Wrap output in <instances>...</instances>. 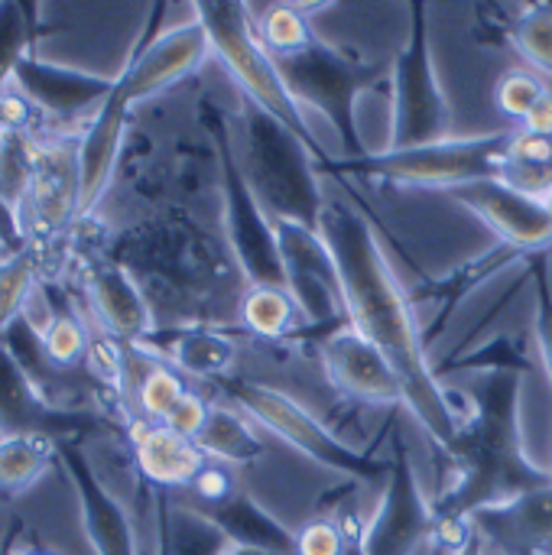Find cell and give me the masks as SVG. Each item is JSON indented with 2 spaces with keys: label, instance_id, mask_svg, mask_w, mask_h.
I'll return each instance as SVG.
<instances>
[{
  "label": "cell",
  "instance_id": "obj_39",
  "mask_svg": "<svg viewBox=\"0 0 552 555\" xmlns=\"http://www.w3.org/2000/svg\"><path fill=\"white\" fill-rule=\"evenodd\" d=\"M534 263V293H537V306H534V338H537V351L540 361L547 367V377L552 380V283L550 267L543 254L530 257Z\"/></svg>",
  "mask_w": 552,
  "mask_h": 555
},
{
  "label": "cell",
  "instance_id": "obj_49",
  "mask_svg": "<svg viewBox=\"0 0 552 555\" xmlns=\"http://www.w3.org/2000/svg\"><path fill=\"white\" fill-rule=\"evenodd\" d=\"M547 202H550V208H552V192H550V198H547Z\"/></svg>",
  "mask_w": 552,
  "mask_h": 555
},
{
  "label": "cell",
  "instance_id": "obj_9",
  "mask_svg": "<svg viewBox=\"0 0 552 555\" xmlns=\"http://www.w3.org/2000/svg\"><path fill=\"white\" fill-rule=\"evenodd\" d=\"M390 94H394L390 150H416L449 140L452 114L433 62L426 3L410 7V36L403 52L397 55L390 75Z\"/></svg>",
  "mask_w": 552,
  "mask_h": 555
},
{
  "label": "cell",
  "instance_id": "obj_13",
  "mask_svg": "<svg viewBox=\"0 0 552 555\" xmlns=\"http://www.w3.org/2000/svg\"><path fill=\"white\" fill-rule=\"evenodd\" d=\"M459 205L472 208L508 247L540 254L552 241V208L547 198H537L504 179H485L449 192Z\"/></svg>",
  "mask_w": 552,
  "mask_h": 555
},
{
  "label": "cell",
  "instance_id": "obj_17",
  "mask_svg": "<svg viewBox=\"0 0 552 555\" xmlns=\"http://www.w3.org/2000/svg\"><path fill=\"white\" fill-rule=\"evenodd\" d=\"M55 462L65 468V475L72 478V485L78 491L81 520H85V530H88V540H91L94 553L137 555V550H133V533H130V520H127L124 507L101 485V478L88 465L85 452L72 439H62V442H55Z\"/></svg>",
  "mask_w": 552,
  "mask_h": 555
},
{
  "label": "cell",
  "instance_id": "obj_42",
  "mask_svg": "<svg viewBox=\"0 0 552 555\" xmlns=\"http://www.w3.org/2000/svg\"><path fill=\"white\" fill-rule=\"evenodd\" d=\"M33 114H36L33 101L16 85H7L0 91V120L10 133H23V127L33 120Z\"/></svg>",
  "mask_w": 552,
  "mask_h": 555
},
{
  "label": "cell",
  "instance_id": "obj_15",
  "mask_svg": "<svg viewBox=\"0 0 552 555\" xmlns=\"http://www.w3.org/2000/svg\"><path fill=\"white\" fill-rule=\"evenodd\" d=\"M36 111H46L59 120H75L85 111H101V104L114 94L117 78H104V75H91V72H78V68H65L55 62H46L39 55H26L16 72L13 81Z\"/></svg>",
  "mask_w": 552,
  "mask_h": 555
},
{
  "label": "cell",
  "instance_id": "obj_30",
  "mask_svg": "<svg viewBox=\"0 0 552 555\" xmlns=\"http://www.w3.org/2000/svg\"><path fill=\"white\" fill-rule=\"evenodd\" d=\"M55 459L49 436H0V494H20Z\"/></svg>",
  "mask_w": 552,
  "mask_h": 555
},
{
  "label": "cell",
  "instance_id": "obj_44",
  "mask_svg": "<svg viewBox=\"0 0 552 555\" xmlns=\"http://www.w3.org/2000/svg\"><path fill=\"white\" fill-rule=\"evenodd\" d=\"M521 130H527V133H540V137H552V88L543 94V101L527 114V120H524V127Z\"/></svg>",
  "mask_w": 552,
  "mask_h": 555
},
{
  "label": "cell",
  "instance_id": "obj_37",
  "mask_svg": "<svg viewBox=\"0 0 552 555\" xmlns=\"http://www.w3.org/2000/svg\"><path fill=\"white\" fill-rule=\"evenodd\" d=\"M33 7L23 3H0V91L13 81L16 65L29 55V29L26 20Z\"/></svg>",
  "mask_w": 552,
  "mask_h": 555
},
{
  "label": "cell",
  "instance_id": "obj_46",
  "mask_svg": "<svg viewBox=\"0 0 552 555\" xmlns=\"http://www.w3.org/2000/svg\"><path fill=\"white\" fill-rule=\"evenodd\" d=\"M224 555H273V553H264V550H251V546H234V543H231V546L224 550Z\"/></svg>",
  "mask_w": 552,
  "mask_h": 555
},
{
  "label": "cell",
  "instance_id": "obj_47",
  "mask_svg": "<svg viewBox=\"0 0 552 555\" xmlns=\"http://www.w3.org/2000/svg\"><path fill=\"white\" fill-rule=\"evenodd\" d=\"M7 133H10V130H7V127H3V120H0V143L7 140Z\"/></svg>",
  "mask_w": 552,
  "mask_h": 555
},
{
  "label": "cell",
  "instance_id": "obj_28",
  "mask_svg": "<svg viewBox=\"0 0 552 555\" xmlns=\"http://www.w3.org/2000/svg\"><path fill=\"white\" fill-rule=\"evenodd\" d=\"M231 540L195 507L176 504L163 520V555H224Z\"/></svg>",
  "mask_w": 552,
  "mask_h": 555
},
{
  "label": "cell",
  "instance_id": "obj_3",
  "mask_svg": "<svg viewBox=\"0 0 552 555\" xmlns=\"http://www.w3.org/2000/svg\"><path fill=\"white\" fill-rule=\"evenodd\" d=\"M511 143H514V130L482 133V137H449L416 150H384V153H368L361 159H322L319 172L452 192L472 182L501 179Z\"/></svg>",
  "mask_w": 552,
  "mask_h": 555
},
{
  "label": "cell",
  "instance_id": "obj_40",
  "mask_svg": "<svg viewBox=\"0 0 552 555\" xmlns=\"http://www.w3.org/2000/svg\"><path fill=\"white\" fill-rule=\"evenodd\" d=\"M238 491H241V488H238L234 472H231L228 465H221V462H208V465L202 468V475H198V478L192 481V488H189V494L195 498V504H189V507L208 511V507H218V504L231 501Z\"/></svg>",
  "mask_w": 552,
  "mask_h": 555
},
{
  "label": "cell",
  "instance_id": "obj_36",
  "mask_svg": "<svg viewBox=\"0 0 552 555\" xmlns=\"http://www.w3.org/2000/svg\"><path fill=\"white\" fill-rule=\"evenodd\" d=\"M361 514L355 507H342L329 517H312L296 530V555H345L351 524Z\"/></svg>",
  "mask_w": 552,
  "mask_h": 555
},
{
  "label": "cell",
  "instance_id": "obj_26",
  "mask_svg": "<svg viewBox=\"0 0 552 555\" xmlns=\"http://www.w3.org/2000/svg\"><path fill=\"white\" fill-rule=\"evenodd\" d=\"M241 325L264 341H290L306 332V319L286 286H247L241 296Z\"/></svg>",
  "mask_w": 552,
  "mask_h": 555
},
{
  "label": "cell",
  "instance_id": "obj_5",
  "mask_svg": "<svg viewBox=\"0 0 552 555\" xmlns=\"http://www.w3.org/2000/svg\"><path fill=\"white\" fill-rule=\"evenodd\" d=\"M244 172L273 221L322 224L325 198L312 153L270 114L244 101Z\"/></svg>",
  "mask_w": 552,
  "mask_h": 555
},
{
  "label": "cell",
  "instance_id": "obj_23",
  "mask_svg": "<svg viewBox=\"0 0 552 555\" xmlns=\"http://www.w3.org/2000/svg\"><path fill=\"white\" fill-rule=\"evenodd\" d=\"M133 462L140 478L159 491H189L208 465L195 439H185L163 423L133 426Z\"/></svg>",
  "mask_w": 552,
  "mask_h": 555
},
{
  "label": "cell",
  "instance_id": "obj_25",
  "mask_svg": "<svg viewBox=\"0 0 552 555\" xmlns=\"http://www.w3.org/2000/svg\"><path fill=\"white\" fill-rule=\"evenodd\" d=\"M524 257V250H514V247H501V250H488V254H482L478 260H472V263H465V267H459L455 273H449L446 280H439V283H433V286H426V289H420L416 293V299H429V302H436V319H433V325L423 332V338H426V348H433V341H436V335H439V328L449 322V315L455 312V306L475 289V286H482L485 280H491V276H498L504 267H511L514 260H521Z\"/></svg>",
  "mask_w": 552,
  "mask_h": 555
},
{
  "label": "cell",
  "instance_id": "obj_16",
  "mask_svg": "<svg viewBox=\"0 0 552 555\" xmlns=\"http://www.w3.org/2000/svg\"><path fill=\"white\" fill-rule=\"evenodd\" d=\"M319 354L338 390L364 403H381V406L403 403V390L394 367L358 328L342 325L329 332L325 338H319Z\"/></svg>",
  "mask_w": 552,
  "mask_h": 555
},
{
  "label": "cell",
  "instance_id": "obj_7",
  "mask_svg": "<svg viewBox=\"0 0 552 555\" xmlns=\"http://www.w3.org/2000/svg\"><path fill=\"white\" fill-rule=\"evenodd\" d=\"M221 390L234 400V406L267 433L280 436L286 446L312 459L316 465H325L332 472H342L355 481H377L387 478V462H377L351 446H345L335 433L325 429L322 420H316L303 403L286 397L277 387L264 384H247V380H224Z\"/></svg>",
  "mask_w": 552,
  "mask_h": 555
},
{
  "label": "cell",
  "instance_id": "obj_2",
  "mask_svg": "<svg viewBox=\"0 0 552 555\" xmlns=\"http://www.w3.org/2000/svg\"><path fill=\"white\" fill-rule=\"evenodd\" d=\"M521 387L524 374L485 371L472 374V384L455 390L465 406L459 410V436L446 452L455 481L433 504L439 530L472 527L475 514L552 485V472L534 465L524 452Z\"/></svg>",
  "mask_w": 552,
  "mask_h": 555
},
{
  "label": "cell",
  "instance_id": "obj_41",
  "mask_svg": "<svg viewBox=\"0 0 552 555\" xmlns=\"http://www.w3.org/2000/svg\"><path fill=\"white\" fill-rule=\"evenodd\" d=\"M208 413H211V406H208L198 393L189 390V393L176 403V410L166 416L163 426H169L172 433H179V436H185V439H198V433H202L205 423H208Z\"/></svg>",
  "mask_w": 552,
  "mask_h": 555
},
{
  "label": "cell",
  "instance_id": "obj_50",
  "mask_svg": "<svg viewBox=\"0 0 552 555\" xmlns=\"http://www.w3.org/2000/svg\"><path fill=\"white\" fill-rule=\"evenodd\" d=\"M550 88H552V81H550Z\"/></svg>",
  "mask_w": 552,
  "mask_h": 555
},
{
  "label": "cell",
  "instance_id": "obj_33",
  "mask_svg": "<svg viewBox=\"0 0 552 555\" xmlns=\"http://www.w3.org/2000/svg\"><path fill=\"white\" fill-rule=\"evenodd\" d=\"M36 273L39 260L33 247H23L16 254H0V335L23 319L26 302L36 293Z\"/></svg>",
  "mask_w": 552,
  "mask_h": 555
},
{
  "label": "cell",
  "instance_id": "obj_21",
  "mask_svg": "<svg viewBox=\"0 0 552 555\" xmlns=\"http://www.w3.org/2000/svg\"><path fill=\"white\" fill-rule=\"evenodd\" d=\"M140 348H146L153 358H166L169 367H176L179 374H192L198 380H215L224 384L234 377V364H238V345L218 332V328H205V325H185V328H153Z\"/></svg>",
  "mask_w": 552,
  "mask_h": 555
},
{
  "label": "cell",
  "instance_id": "obj_35",
  "mask_svg": "<svg viewBox=\"0 0 552 555\" xmlns=\"http://www.w3.org/2000/svg\"><path fill=\"white\" fill-rule=\"evenodd\" d=\"M39 341H42V354L59 371H75L91 354V335L72 312H55L46 332L39 335Z\"/></svg>",
  "mask_w": 552,
  "mask_h": 555
},
{
  "label": "cell",
  "instance_id": "obj_14",
  "mask_svg": "<svg viewBox=\"0 0 552 555\" xmlns=\"http://www.w3.org/2000/svg\"><path fill=\"white\" fill-rule=\"evenodd\" d=\"M98 429V420L78 410H55L26 377L20 361L0 341V436H49L55 442Z\"/></svg>",
  "mask_w": 552,
  "mask_h": 555
},
{
  "label": "cell",
  "instance_id": "obj_12",
  "mask_svg": "<svg viewBox=\"0 0 552 555\" xmlns=\"http://www.w3.org/2000/svg\"><path fill=\"white\" fill-rule=\"evenodd\" d=\"M208 52H211V42L198 20L179 23L163 33L150 29L143 36L140 49L133 52V59L127 62V68L120 72L117 85L127 94V101L137 104L143 98L166 91L169 85L182 81L185 75H192L205 62Z\"/></svg>",
  "mask_w": 552,
  "mask_h": 555
},
{
  "label": "cell",
  "instance_id": "obj_45",
  "mask_svg": "<svg viewBox=\"0 0 552 555\" xmlns=\"http://www.w3.org/2000/svg\"><path fill=\"white\" fill-rule=\"evenodd\" d=\"M452 555H485V543H482V540H478V533H475V537H472L459 553H452Z\"/></svg>",
  "mask_w": 552,
  "mask_h": 555
},
{
  "label": "cell",
  "instance_id": "obj_10",
  "mask_svg": "<svg viewBox=\"0 0 552 555\" xmlns=\"http://www.w3.org/2000/svg\"><path fill=\"white\" fill-rule=\"evenodd\" d=\"M364 555H433L439 550V524L423 498L403 439L394 433L387 478L374 514L364 520Z\"/></svg>",
  "mask_w": 552,
  "mask_h": 555
},
{
  "label": "cell",
  "instance_id": "obj_24",
  "mask_svg": "<svg viewBox=\"0 0 552 555\" xmlns=\"http://www.w3.org/2000/svg\"><path fill=\"white\" fill-rule=\"evenodd\" d=\"M234 546H251L273 555H296V533H290L277 517H270L247 491H238L231 501L202 511Z\"/></svg>",
  "mask_w": 552,
  "mask_h": 555
},
{
  "label": "cell",
  "instance_id": "obj_20",
  "mask_svg": "<svg viewBox=\"0 0 552 555\" xmlns=\"http://www.w3.org/2000/svg\"><path fill=\"white\" fill-rule=\"evenodd\" d=\"M23 205L42 234H59L75 218V211H81L78 146H33V169Z\"/></svg>",
  "mask_w": 552,
  "mask_h": 555
},
{
  "label": "cell",
  "instance_id": "obj_8",
  "mask_svg": "<svg viewBox=\"0 0 552 555\" xmlns=\"http://www.w3.org/2000/svg\"><path fill=\"white\" fill-rule=\"evenodd\" d=\"M215 150H218V169H221V202H224V234L234 254V263L247 286H286L283 273V254L277 241L273 218L264 211L260 198L254 195L244 163L234 153V143L228 137V127L221 117H211L208 124Z\"/></svg>",
  "mask_w": 552,
  "mask_h": 555
},
{
  "label": "cell",
  "instance_id": "obj_43",
  "mask_svg": "<svg viewBox=\"0 0 552 555\" xmlns=\"http://www.w3.org/2000/svg\"><path fill=\"white\" fill-rule=\"evenodd\" d=\"M23 247H26V237H23V228H20V215L0 195V254H16Z\"/></svg>",
  "mask_w": 552,
  "mask_h": 555
},
{
  "label": "cell",
  "instance_id": "obj_48",
  "mask_svg": "<svg viewBox=\"0 0 552 555\" xmlns=\"http://www.w3.org/2000/svg\"><path fill=\"white\" fill-rule=\"evenodd\" d=\"M23 555H52V553H23Z\"/></svg>",
  "mask_w": 552,
  "mask_h": 555
},
{
  "label": "cell",
  "instance_id": "obj_18",
  "mask_svg": "<svg viewBox=\"0 0 552 555\" xmlns=\"http://www.w3.org/2000/svg\"><path fill=\"white\" fill-rule=\"evenodd\" d=\"M85 289L104 332L124 345H140L156 325L153 309L120 260H94L85 273Z\"/></svg>",
  "mask_w": 552,
  "mask_h": 555
},
{
  "label": "cell",
  "instance_id": "obj_4",
  "mask_svg": "<svg viewBox=\"0 0 552 555\" xmlns=\"http://www.w3.org/2000/svg\"><path fill=\"white\" fill-rule=\"evenodd\" d=\"M192 10H195V20L208 33L211 52L224 62L231 78L241 85L244 101L257 104L264 114L280 120L312 153L316 166L322 159H329L322 153L319 137L312 133L303 107L290 94V88H286V81L280 75L277 59L260 46V39L254 33L251 7L247 3H195Z\"/></svg>",
  "mask_w": 552,
  "mask_h": 555
},
{
  "label": "cell",
  "instance_id": "obj_38",
  "mask_svg": "<svg viewBox=\"0 0 552 555\" xmlns=\"http://www.w3.org/2000/svg\"><path fill=\"white\" fill-rule=\"evenodd\" d=\"M550 91V81L543 78V75H537L534 68H511L501 81H498V91H495V98H498V107L508 114V117H514V120H527V114L543 101V94Z\"/></svg>",
  "mask_w": 552,
  "mask_h": 555
},
{
  "label": "cell",
  "instance_id": "obj_19",
  "mask_svg": "<svg viewBox=\"0 0 552 555\" xmlns=\"http://www.w3.org/2000/svg\"><path fill=\"white\" fill-rule=\"evenodd\" d=\"M472 530L501 555H552V485L475 514Z\"/></svg>",
  "mask_w": 552,
  "mask_h": 555
},
{
  "label": "cell",
  "instance_id": "obj_6",
  "mask_svg": "<svg viewBox=\"0 0 552 555\" xmlns=\"http://www.w3.org/2000/svg\"><path fill=\"white\" fill-rule=\"evenodd\" d=\"M277 65L296 104L316 107L335 127L342 140V159L368 156L361 130H358L355 104L377 81L374 68L358 65L351 55H345L342 49L329 46L319 36L303 52L290 59H277Z\"/></svg>",
  "mask_w": 552,
  "mask_h": 555
},
{
  "label": "cell",
  "instance_id": "obj_22",
  "mask_svg": "<svg viewBox=\"0 0 552 555\" xmlns=\"http://www.w3.org/2000/svg\"><path fill=\"white\" fill-rule=\"evenodd\" d=\"M130 107L133 104L127 101V94L117 85L114 94L101 104V111L88 124L85 137L78 140V192H81V211H91L101 202V195L107 192L111 179H114V166H117V156H120V143H124V130H127Z\"/></svg>",
  "mask_w": 552,
  "mask_h": 555
},
{
  "label": "cell",
  "instance_id": "obj_34",
  "mask_svg": "<svg viewBox=\"0 0 552 555\" xmlns=\"http://www.w3.org/2000/svg\"><path fill=\"white\" fill-rule=\"evenodd\" d=\"M133 393H137V406H140L146 423H166V416L176 410V403L189 390H185L182 374L176 367H169L166 361L153 358L150 367L143 371V377L137 380Z\"/></svg>",
  "mask_w": 552,
  "mask_h": 555
},
{
  "label": "cell",
  "instance_id": "obj_32",
  "mask_svg": "<svg viewBox=\"0 0 552 555\" xmlns=\"http://www.w3.org/2000/svg\"><path fill=\"white\" fill-rule=\"evenodd\" d=\"M508 33L527 68L552 81V3H530L517 10V20H511Z\"/></svg>",
  "mask_w": 552,
  "mask_h": 555
},
{
  "label": "cell",
  "instance_id": "obj_31",
  "mask_svg": "<svg viewBox=\"0 0 552 555\" xmlns=\"http://www.w3.org/2000/svg\"><path fill=\"white\" fill-rule=\"evenodd\" d=\"M254 33L273 59H290L316 39V29L306 16V7H296V3L264 7V16L254 20Z\"/></svg>",
  "mask_w": 552,
  "mask_h": 555
},
{
  "label": "cell",
  "instance_id": "obj_11",
  "mask_svg": "<svg viewBox=\"0 0 552 555\" xmlns=\"http://www.w3.org/2000/svg\"><path fill=\"white\" fill-rule=\"evenodd\" d=\"M273 228H277V241L283 254L286 289L296 299L306 319V328L325 338L329 332L351 325L342 273L322 231L296 224V221H273Z\"/></svg>",
  "mask_w": 552,
  "mask_h": 555
},
{
  "label": "cell",
  "instance_id": "obj_29",
  "mask_svg": "<svg viewBox=\"0 0 552 555\" xmlns=\"http://www.w3.org/2000/svg\"><path fill=\"white\" fill-rule=\"evenodd\" d=\"M504 182L537 195V198H550L552 192V137L540 133H527V130H514V143L508 150V163H504Z\"/></svg>",
  "mask_w": 552,
  "mask_h": 555
},
{
  "label": "cell",
  "instance_id": "obj_1",
  "mask_svg": "<svg viewBox=\"0 0 552 555\" xmlns=\"http://www.w3.org/2000/svg\"><path fill=\"white\" fill-rule=\"evenodd\" d=\"M345 286L348 319L394 367L403 406L416 416L439 452H449L459 436V406L433 371L413 299L400 286L371 224L348 202H325L319 224Z\"/></svg>",
  "mask_w": 552,
  "mask_h": 555
},
{
  "label": "cell",
  "instance_id": "obj_27",
  "mask_svg": "<svg viewBox=\"0 0 552 555\" xmlns=\"http://www.w3.org/2000/svg\"><path fill=\"white\" fill-rule=\"evenodd\" d=\"M198 449L205 452L208 462H221L228 468L238 465H254L264 459V442L251 429L244 413H234L228 406H211L205 429L198 433Z\"/></svg>",
  "mask_w": 552,
  "mask_h": 555
}]
</instances>
